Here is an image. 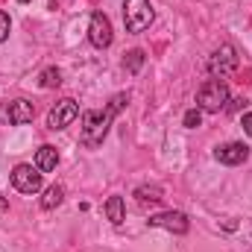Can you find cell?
<instances>
[{
  "label": "cell",
  "mask_w": 252,
  "mask_h": 252,
  "mask_svg": "<svg viewBox=\"0 0 252 252\" xmlns=\"http://www.w3.org/2000/svg\"><path fill=\"white\" fill-rule=\"evenodd\" d=\"M238 64V56H235V47L232 44H223L214 56H211V62H208V67H211V73H226V70H232Z\"/></svg>",
  "instance_id": "obj_10"
},
{
  "label": "cell",
  "mask_w": 252,
  "mask_h": 252,
  "mask_svg": "<svg viewBox=\"0 0 252 252\" xmlns=\"http://www.w3.org/2000/svg\"><path fill=\"white\" fill-rule=\"evenodd\" d=\"M214 158H217L220 164L238 167V164H244V161L250 158V147L241 144V141H229V144H220V147L214 150Z\"/></svg>",
  "instance_id": "obj_9"
},
{
  "label": "cell",
  "mask_w": 252,
  "mask_h": 252,
  "mask_svg": "<svg viewBox=\"0 0 252 252\" xmlns=\"http://www.w3.org/2000/svg\"><path fill=\"white\" fill-rule=\"evenodd\" d=\"M103 211H106V217H109L115 226H121V223L126 220L124 196H118V193H115V196H109V199H106V205H103Z\"/></svg>",
  "instance_id": "obj_12"
},
{
  "label": "cell",
  "mask_w": 252,
  "mask_h": 252,
  "mask_svg": "<svg viewBox=\"0 0 252 252\" xmlns=\"http://www.w3.org/2000/svg\"><path fill=\"white\" fill-rule=\"evenodd\" d=\"M76 118H79V106H76V100L64 97V100H59V103L47 112V126H50V129H64V126L73 124Z\"/></svg>",
  "instance_id": "obj_7"
},
{
  "label": "cell",
  "mask_w": 252,
  "mask_h": 252,
  "mask_svg": "<svg viewBox=\"0 0 252 252\" xmlns=\"http://www.w3.org/2000/svg\"><path fill=\"white\" fill-rule=\"evenodd\" d=\"M62 199H64V188L62 185H50V188L44 190V196H41V208L53 211L56 205H62Z\"/></svg>",
  "instance_id": "obj_13"
},
{
  "label": "cell",
  "mask_w": 252,
  "mask_h": 252,
  "mask_svg": "<svg viewBox=\"0 0 252 252\" xmlns=\"http://www.w3.org/2000/svg\"><path fill=\"white\" fill-rule=\"evenodd\" d=\"M129 103V94H115L112 103L106 106V112H85L82 115V129H79V144L85 150H97L103 147L106 135H109V126L115 121V115Z\"/></svg>",
  "instance_id": "obj_1"
},
{
  "label": "cell",
  "mask_w": 252,
  "mask_h": 252,
  "mask_svg": "<svg viewBox=\"0 0 252 252\" xmlns=\"http://www.w3.org/2000/svg\"><path fill=\"white\" fill-rule=\"evenodd\" d=\"M56 164H59V153H56V147H50V144L38 147V153H35V167H38L41 173H50V170H56Z\"/></svg>",
  "instance_id": "obj_11"
},
{
  "label": "cell",
  "mask_w": 252,
  "mask_h": 252,
  "mask_svg": "<svg viewBox=\"0 0 252 252\" xmlns=\"http://www.w3.org/2000/svg\"><path fill=\"white\" fill-rule=\"evenodd\" d=\"M141 64H144V50H129L124 59V67L129 73H138L141 70Z\"/></svg>",
  "instance_id": "obj_16"
},
{
  "label": "cell",
  "mask_w": 252,
  "mask_h": 252,
  "mask_svg": "<svg viewBox=\"0 0 252 252\" xmlns=\"http://www.w3.org/2000/svg\"><path fill=\"white\" fill-rule=\"evenodd\" d=\"M241 126H244V132L252 138V112H247V115L241 118Z\"/></svg>",
  "instance_id": "obj_19"
},
{
  "label": "cell",
  "mask_w": 252,
  "mask_h": 252,
  "mask_svg": "<svg viewBox=\"0 0 252 252\" xmlns=\"http://www.w3.org/2000/svg\"><path fill=\"white\" fill-rule=\"evenodd\" d=\"M182 124L188 126V129H196V126L202 124V115H199V109H188V112H185V118H182Z\"/></svg>",
  "instance_id": "obj_17"
},
{
  "label": "cell",
  "mask_w": 252,
  "mask_h": 252,
  "mask_svg": "<svg viewBox=\"0 0 252 252\" xmlns=\"http://www.w3.org/2000/svg\"><path fill=\"white\" fill-rule=\"evenodd\" d=\"M115 32H112V21L103 15V12H94L91 21H88V41L97 47V50H106L112 44Z\"/></svg>",
  "instance_id": "obj_5"
},
{
  "label": "cell",
  "mask_w": 252,
  "mask_h": 252,
  "mask_svg": "<svg viewBox=\"0 0 252 252\" xmlns=\"http://www.w3.org/2000/svg\"><path fill=\"white\" fill-rule=\"evenodd\" d=\"M135 196H138V202H141V205H147V202H153V205H156V202H161V199H164L158 185H144V188L135 190Z\"/></svg>",
  "instance_id": "obj_14"
},
{
  "label": "cell",
  "mask_w": 252,
  "mask_h": 252,
  "mask_svg": "<svg viewBox=\"0 0 252 252\" xmlns=\"http://www.w3.org/2000/svg\"><path fill=\"white\" fill-rule=\"evenodd\" d=\"M21 3H32V0H21Z\"/></svg>",
  "instance_id": "obj_21"
},
{
  "label": "cell",
  "mask_w": 252,
  "mask_h": 252,
  "mask_svg": "<svg viewBox=\"0 0 252 252\" xmlns=\"http://www.w3.org/2000/svg\"><path fill=\"white\" fill-rule=\"evenodd\" d=\"M153 18H156V12H153V3L150 0H126L124 3L126 32H144L153 24Z\"/></svg>",
  "instance_id": "obj_3"
},
{
  "label": "cell",
  "mask_w": 252,
  "mask_h": 252,
  "mask_svg": "<svg viewBox=\"0 0 252 252\" xmlns=\"http://www.w3.org/2000/svg\"><path fill=\"white\" fill-rule=\"evenodd\" d=\"M150 226L167 229L173 235H185L190 229V220H188V214H182V211H161V214H153L150 217Z\"/></svg>",
  "instance_id": "obj_8"
},
{
  "label": "cell",
  "mask_w": 252,
  "mask_h": 252,
  "mask_svg": "<svg viewBox=\"0 0 252 252\" xmlns=\"http://www.w3.org/2000/svg\"><path fill=\"white\" fill-rule=\"evenodd\" d=\"M3 208H9V199H3V196H0V211H3Z\"/></svg>",
  "instance_id": "obj_20"
},
{
  "label": "cell",
  "mask_w": 252,
  "mask_h": 252,
  "mask_svg": "<svg viewBox=\"0 0 252 252\" xmlns=\"http://www.w3.org/2000/svg\"><path fill=\"white\" fill-rule=\"evenodd\" d=\"M12 185H15V190H21V193H38L41 185H44V179H41V170L38 167H32V164H15Z\"/></svg>",
  "instance_id": "obj_4"
},
{
  "label": "cell",
  "mask_w": 252,
  "mask_h": 252,
  "mask_svg": "<svg viewBox=\"0 0 252 252\" xmlns=\"http://www.w3.org/2000/svg\"><path fill=\"white\" fill-rule=\"evenodd\" d=\"M35 118V106L30 103V100H12V103H6L3 109H0V121L3 124H12V126H24L30 124Z\"/></svg>",
  "instance_id": "obj_6"
},
{
  "label": "cell",
  "mask_w": 252,
  "mask_h": 252,
  "mask_svg": "<svg viewBox=\"0 0 252 252\" xmlns=\"http://www.w3.org/2000/svg\"><path fill=\"white\" fill-rule=\"evenodd\" d=\"M9 32H12V21H9V15H6V12H0V41H6V38H9Z\"/></svg>",
  "instance_id": "obj_18"
},
{
  "label": "cell",
  "mask_w": 252,
  "mask_h": 252,
  "mask_svg": "<svg viewBox=\"0 0 252 252\" xmlns=\"http://www.w3.org/2000/svg\"><path fill=\"white\" fill-rule=\"evenodd\" d=\"M226 103H229V85L223 79H208L196 91V109H202L208 115H220L226 109Z\"/></svg>",
  "instance_id": "obj_2"
},
{
  "label": "cell",
  "mask_w": 252,
  "mask_h": 252,
  "mask_svg": "<svg viewBox=\"0 0 252 252\" xmlns=\"http://www.w3.org/2000/svg\"><path fill=\"white\" fill-rule=\"evenodd\" d=\"M59 82H62L59 67H47V70H41V76H38V85H41V88H56Z\"/></svg>",
  "instance_id": "obj_15"
}]
</instances>
